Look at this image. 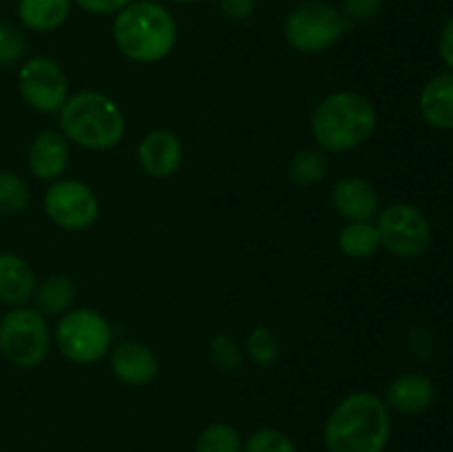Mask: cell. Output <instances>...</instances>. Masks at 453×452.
Wrapping results in <instances>:
<instances>
[{
  "mask_svg": "<svg viewBox=\"0 0 453 452\" xmlns=\"http://www.w3.org/2000/svg\"><path fill=\"white\" fill-rule=\"evenodd\" d=\"M35 292V273L27 260L0 253V301L12 308L25 306Z\"/></svg>",
  "mask_w": 453,
  "mask_h": 452,
  "instance_id": "16",
  "label": "cell"
},
{
  "mask_svg": "<svg viewBox=\"0 0 453 452\" xmlns=\"http://www.w3.org/2000/svg\"><path fill=\"white\" fill-rule=\"evenodd\" d=\"M352 29V22L327 3H303L288 13L283 35L301 53H321L339 43Z\"/></svg>",
  "mask_w": 453,
  "mask_h": 452,
  "instance_id": "5",
  "label": "cell"
},
{
  "mask_svg": "<svg viewBox=\"0 0 453 452\" xmlns=\"http://www.w3.org/2000/svg\"><path fill=\"white\" fill-rule=\"evenodd\" d=\"M420 115L432 127L453 129V71L436 75L420 93Z\"/></svg>",
  "mask_w": 453,
  "mask_h": 452,
  "instance_id": "17",
  "label": "cell"
},
{
  "mask_svg": "<svg viewBox=\"0 0 453 452\" xmlns=\"http://www.w3.org/2000/svg\"><path fill=\"white\" fill-rule=\"evenodd\" d=\"M248 355L259 368H270L279 357V341L273 331L259 326L248 335Z\"/></svg>",
  "mask_w": 453,
  "mask_h": 452,
  "instance_id": "25",
  "label": "cell"
},
{
  "mask_svg": "<svg viewBox=\"0 0 453 452\" xmlns=\"http://www.w3.org/2000/svg\"><path fill=\"white\" fill-rule=\"evenodd\" d=\"M181 155L184 151H181L180 137L164 129L146 133L137 144V162L142 171L157 180L171 177L180 168Z\"/></svg>",
  "mask_w": 453,
  "mask_h": 452,
  "instance_id": "11",
  "label": "cell"
},
{
  "mask_svg": "<svg viewBox=\"0 0 453 452\" xmlns=\"http://www.w3.org/2000/svg\"><path fill=\"white\" fill-rule=\"evenodd\" d=\"M51 335L42 313L27 306L12 308L0 319V353L18 368H35L47 359Z\"/></svg>",
  "mask_w": 453,
  "mask_h": 452,
  "instance_id": "6",
  "label": "cell"
},
{
  "mask_svg": "<svg viewBox=\"0 0 453 452\" xmlns=\"http://www.w3.org/2000/svg\"><path fill=\"white\" fill-rule=\"evenodd\" d=\"M211 357L221 370H237L243 362L242 348L237 346V341L228 335H215L211 339Z\"/></svg>",
  "mask_w": 453,
  "mask_h": 452,
  "instance_id": "26",
  "label": "cell"
},
{
  "mask_svg": "<svg viewBox=\"0 0 453 452\" xmlns=\"http://www.w3.org/2000/svg\"><path fill=\"white\" fill-rule=\"evenodd\" d=\"M69 155V140L60 131L44 129L31 142L27 164L38 180L53 182L66 171Z\"/></svg>",
  "mask_w": 453,
  "mask_h": 452,
  "instance_id": "14",
  "label": "cell"
},
{
  "mask_svg": "<svg viewBox=\"0 0 453 452\" xmlns=\"http://www.w3.org/2000/svg\"><path fill=\"white\" fill-rule=\"evenodd\" d=\"M58 113L62 136L88 151L113 149L127 131V120L119 105L102 91L75 93Z\"/></svg>",
  "mask_w": 453,
  "mask_h": 452,
  "instance_id": "3",
  "label": "cell"
},
{
  "mask_svg": "<svg viewBox=\"0 0 453 452\" xmlns=\"http://www.w3.org/2000/svg\"><path fill=\"white\" fill-rule=\"evenodd\" d=\"M257 0H219V9L230 20H248L255 13Z\"/></svg>",
  "mask_w": 453,
  "mask_h": 452,
  "instance_id": "30",
  "label": "cell"
},
{
  "mask_svg": "<svg viewBox=\"0 0 453 452\" xmlns=\"http://www.w3.org/2000/svg\"><path fill=\"white\" fill-rule=\"evenodd\" d=\"M376 229L380 235V246L405 260L420 257L432 244L429 220L418 208L405 202L389 204L388 208H383L379 213Z\"/></svg>",
  "mask_w": 453,
  "mask_h": 452,
  "instance_id": "8",
  "label": "cell"
},
{
  "mask_svg": "<svg viewBox=\"0 0 453 452\" xmlns=\"http://www.w3.org/2000/svg\"><path fill=\"white\" fill-rule=\"evenodd\" d=\"M18 91L31 109L56 113L69 100V78L51 58H31L18 71Z\"/></svg>",
  "mask_w": 453,
  "mask_h": 452,
  "instance_id": "9",
  "label": "cell"
},
{
  "mask_svg": "<svg viewBox=\"0 0 453 452\" xmlns=\"http://www.w3.org/2000/svg\"><path fill=\"white\" fill-rule=\"evenodd\" d=\"M243 452H299L296 443L277 428H259L248 434Z\"/></svg>",
  "mask_w": 453,
  "mask_h": 452,
  "instance_id": "24",
  "label": "cell"
},
{
  "mask_svg": "<svg viewBox=\"0 0 453 452\" xmlns=\"http://www.w3.org/2000/svg\"><path fill=\"white\" fill-rule=\"evenodd\" d=\"M332 207L348 222H370L379 215V195L363 177H341L332 186Z\"/></svg>",
  "mask_w": 453,
  "mask_h": 452,
  "instance_id": "13",
  "label": "cell"
},
{
  "mask_svg": "<svg viewBox=\"0 0 453 452\" xmlns=\"http://www.w3.org/2000/svg\"><path fill=\"white\" fill-rule=\"evenodd\" d=\"M44 213L60 229L84 230L96 224L100 202L84 182L56 180L44 193Z\"/></svg>",
  "mask_w": 453,
  "mask_h": 452,
  "instance_id": "10",
  "label": "cell"
},
{
  "mask_svg": "<svg viewBox=\"0 0 453 452\" xmlns=\"http://www.w3.org/2000/svg\"><path fill=\"white\" fill-rule=\"evenodd\" d=\"M71 13V0H18V18L31 31L58 29Z\"/></svg>",
  "mask_w": 453,
  "mask_h": 452,
  "instance_id": "18",
  "label": "cell"
},
{
  "mask_svg": "<svg viewBox=\"0 0 453 452\" xmlns=\"http://www.w3.org/2000/svg\"><path fill=\"white\" fill-rule=\"evenodd\" d=\"M71 3H75L84 12L102 16V13H118L119 9H124L133 0H71Z\"/></svg>",
  "mask_w": 453,
  "mask_h": 452,
  "instance_id": "29",
  "label": "cell"
},
{
  "mask_svg": "<svg viewBox=\"0 0 453 452\" xmlns=\"http://www.w3.org/2000/svg\"><path fill=\"white\" fill-rule=\"evenodd\" d=\"M25 49V35L16 27L0 22V69L20 60Z\"/></svg>",
  "mask_w": 453,
  "mask_h": 452,
  "instance_id": "27",
  "label": "cell"
},
{
  "mask_svg": "<svg viewBox=\"0 0 453 452\" xmlns=\"http://www.w3.org/2000/svg\"><path fill=\"white\" fill-rule=\"evenodd\" d=\"M376 109L365 96L339 91L323 97L312 113V136L327 153H345L374 133Z\"/></svg>",
  "mask_w": 453,
  "mask_h": 452,
  "instance_id": "4",
  "label": "cell"
},
{
  "mask_svg": "<svg viewBox=\"0 0 453 452\" xmlns=\"http://www.w3.org/2000/svg\"><path fill=\"white\" fill-rule=\"evenodd\" d=\"M31 202V191L20 175L0 171V213H22Z\"/></svg>",
  "mask_w": 453,
  "mask_h": 452,
  "instance_id": "23",
  "label": "cell"
},
{
  "mask_svg": "<svg viewBox=\"0 0 453 452\" xmlns=\"http://www.w3.org/2000/svg\"><path fill=\"white\" fill-rule=\"evenodd\" d=\"M113 331L97 310L78 308L65 313L56 328L60 353L73 363H96L111 350Z\"/></svg>",
  "mask_w": 453,
  "mask_h": 452,
  "instance_id": "7",
  "label": "cell"
},
{
  "mask_svg": "<svg viewBox=\"0 0 453 452\" xmlns=\"http://www.w3.org/2000/svg\"><path fill=\"white\" fill-rule=\"evenodd\" d=\"M111 370L127 386H149L157 377L159 363L153 350L142 341H122L111 353Z\"/></svg>",
  "mask_w": 453,
  "mask_h": 452,
  "instance_id": "12",
  "label": "cell"
},
{
  "mask_svg": "<svg viewBox=\"0 0 453 452\" xmlns=\"http://www.w3.org/2000/svg\"><path fill=\"white\" fill-rule=\"evenodd\" d=\"M383 9V0H343V13L349 22L370 20Z\"/></svg>",
  "mask_w": 453,
  "mask_h": 452,
  "instance_id": "28",
  "label": "cell"
},
{
  "mask_svg": "<svg viewBox=\"0 0 453 452\" xmlns=\"http://www.w3.org/2000/svg\"><path fill=\"white\" fill-rule=\"evenodd\" d=\"M113 40L119 53L133 62H159L177 43L173 13L153 0H133L115 13Z\"/></svg>",
  "mask_w": 453,
  "mask_h": 452,
  "instance_id": "2",
  "label": "cell"
},
{
  "mask_svg": "<svg viewBox=\"0 0 453 452\" xmlns=\"http://www.w3.org/2000/svg\"><path fill=\"white\" fill-rule=\"evenodd\" d=\"M195 452H243L242 434L234 425L217 421L199 433Z\"/></svg>",
  "mask_w": 453,
  "mask_h": 452,
  "instance_id": "22",
  "label": "cell"
},
{
  "mask_svg": "<svg viewBox=\"0 0 453 452\" xmlns=\"http://www.w3.org/2000/svg\"><path fill=\"white\" fill-rule=\"evenodd\" d=\"M438 51H441V58L445 60L447 66H451L453 71V18L442 27L441 31V43H438Z\"/></svg>",
  "mask_w": 453,
  "mask_h": 452,
  "instance_id": "31",
  "label": "cell"
},
{
  "mask_svg": "<svg viewBox=\"0 0 453 452\" xmlns=\"http://www.w3.org/2000/svg\"><path fill=\"white\" fill-rule=\"evenodd\" d=\"M339 248L349 260H365L380 248V235L370 222H348L339 233Z\"/></svg>",
  "mask_w": 453,
  "mask_h": 452,
  "instance_id": "20",
  "label": "cell"
},
{
  "mask_svg": "<svg viewBox=\"0 0 453 452\" xmlns=\"http://www.w3.org/2000/svg\"><path fill=\"white\" fill-rule=\"evenodd\" d=\"M392 434L388 403L374 393H354L336 403L323 428L327 452H385Z\"/></svg>",
  "mask_w": 453,
  "mask_h": 452,
  "instance_id": "1",
  "label": "cell"
},
{
  "mask_svg": "<svg viewBox=\"0 0 453 452\" xmlns=\"http://www.w3.org/2000/svg\"><path fill=\"white\" fill-rule=\"evenodd\" d=\"M434 397H436L434 381L420 372H405L388 386V403L394 410L405 415H418L427 410L434 403Z\"/></svg>",
  "mask_w": 453,
  "mask_h": 452,
  "instance_id": "15",
  "label": "cell"
},
{
  "mask_svg": "<svg viewBox=\"0 0 453 452\" xmlns=\"http://www.w3.org/2000/svg\"><path fill=\"white\" fill-rule=\"evenodd\" d=\"M175 3H181V4H193V3H199V0H175Z\"/></svg>",
  "mask_w": 453,
  "mask_h": 452,
  "instance_id": "32",
  "label": "cell"
},
{
  "mask_svg": "<svg viewBox=\"0 0 453 452\" xmlns=\"http://www.w3.org/2000/svg\"><path fill=\"white\" fill-rule=\"evenodd\" d=\"M327 168H330V160L321 151H301L288 164V177H290L295 184L310 186L319 184L323 177L327 175Z\"/></svg>",
  "mask_w": 453,
  "mask_h": 452,
  "instance_id": "21",
  "label": "cell"
},
{
  "mask_svg": "<svg viewBox=\"0 0 453 452\" xmlns=\"http://www.w3.org/2000/svg\"><path fill=\"white\" fill-rule=\"evenodd\" d=\"M38 313L42 315H65L69 313L75 301V284L66 275H51L44 279L42 286L34 292Z\"/></svg>",
  "mask_w": 453,
  "mask_h": 452,
  "instance_id": "19",
  "label": "cell"
}]
</instances>
